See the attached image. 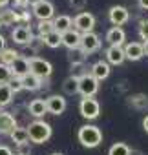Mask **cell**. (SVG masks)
Wrapping results in <instances>:
<instances>
[{
  "label": "cell",
  "mask_w": 148,
  "mask_h": 155,
  "mask_svg": "<svg viewBox=\"0 0 148 155\" xmlns=\"http://www.w3.org/2000/svg\"><path fill=\"white\" fill-rule=\"evenodd\" d=\"M79 111L84 119L88 120H95L101 115V104L95 97H82L81 104H79Z\"/></svg>",
  "instance_id": "cell-4"
},
{
  "label": "cell",
  "mask_w": 148,
  "mask_h": 155,
  "mask_svg": "<svg viewBox=\"0 0 148 155\" xmlns=\"http://www.w3.org/2000/svg\"><path fill=\"white\" fill-rule=\"evenodd\" d=\"M0 155H13L9 146H0Z\"/></svg>",
  "instance_id": "cell-37"
},
{
  "label": "cell",
  "mask_w": 148,
  "mask_h": 155,
  "mask_svg": "<svg viewBox=\"0 0 148 155\" xmlns=\"http://www.w3.org/2000/svg\"><path fill=\"white\" fill-rule=\"evenodd\" d=\"M8 86H9V90L13 91V95L18 93V91H22V81L17 79V77H11V81L8 82Z\"/></svg>",
  "instance_id": "cell-34"
},
{
  "label": "cell",
  "mask_w": 148,
  "mask_h": 155,
  "mask_svg": "<svg viewBox=\"0 0 148 155\" xmlns=\"http://www.w3.org/2000/svg\"><path fill=\"white\" fill-rule=\"evenodd\" d=\"M18 55H20V53H18L15 48H6L2 53H0V62H2V64H6V66H11Z\"/></svg>",
  "instance_id": "cell-28"
},
{
  "label": "cell",
  "mask_w": 148,
  "mask_h": 155,
  "mask_svg": "<svg viewBox=\"0 0 148 155\" xmlns=\"http://www.w3.org/2000/svg\"><path fill=\"white\" fill-rule=\"evenodd\" d=\"M128 106H132L133 110H146L148 108V95L146 93H135V95L128 97Z\"/></svg>",
  "instance_id": "cell-25"
},
{
  "label": "cell",
  "mask_w": 148,
  "mask_h": 155,
  "mask_svg": "<svg viewBox=\"0 0 148 155\" xmlns=\"http://www.w3.org/2000/svg\"><path fill=\"white\" fill-rule=\"evenodd\" d=\"M31 11L39 20H53L55 18V6L49 2V0H42V2L35 4L31 8Z\"/></svg>",
  "instance_id": "cell-9"
},
{
  "label": "cell",
  "mask_w": 148,
  "mask_h": 155,
  "mask_svg": "<svg viewBox=\"0 0 148 155\" xmlns=\"http://www.w3.org/2000/svg\"><path fill=\"white\" fill-rule=\"evenodd\" d=\"M26 2H28V6H35V4H39V2H42V0H26Z\"/></svg>",
  "instance_id": "cell-44"
},
{
  "label": "cell",
  "mask_w": 148,
  "mask_h": 155,
  "mask_svg": "<svg viewBox=\"0 0 148 155\" xmlns=\"http://www.w3.org/2000/svg\"><path fill=\"white\" fill-rule=\"evenodd\" d=\"M64 95H77L79 93V75H69L62 82Z\"/></svg>",
  "instance_id": "cell-22"
},
{
  "label": "cell",
  "mask_w": 148,
  "mask_h": 155,
  "mask_svg": "<svg viewBox=\"0 0 148 155\" xmlns=\"http://www.w3.org/2000/svg\"><path fill=\"white\" fill-rule=\"evenodd\" d=\"M18 155H28V153H18Z\"/></svg>",
  "instance_id": "cell-46"
},
{
  "label": "cell",
  "mask_w": 148,
  "mask_h": 155,
  "mask_svg": "<svg viewBox=\"0 0 148 155\" xmlns=\"http://www.w3.org/2000/svg\"><path fill=\"white\" fill-rule=\"evenodd\" d=\"M88 57L92 55V53H95V51H99L101 49V37L97 35V33H84L82 37H81V46H79Z\"/></svg>",
  "instance_id": "cell-8"
},
{
  "label": "cell",
  "mask_w": 148,
  "mask_h": 155,
  "mask_svg": "<svg viewBox=\"0 0 148 155\" xmlns=\"http://www.w3.org/2000/svg\"><path fill=\"white\" fill-rule=\"evenodd\" d=\"M68 4H69V8H73V9H84L86 8V0H68Z\"/></svg>",
  "instance_id": "cell-36"
},
{
  "label": "cell",
  "mask_w": 148,
  "mask_h": 155,
  "mask_svg": "<svg viewBox=\"0 0 148 155\" xmlns=\"http://www.w3.org/2000/svg\"><path fill=\"white\" fill-rule=\"evenodd\" d=\"M33 38H35V35H33L31 28H28V26H15L13 31H11V40L15 44L22 46V48L28 46V44H31Z\"/></svg>",
  "instance_id": "cell-7"
},
{
  "label": "cell",
  "mask_w": 148,
  "mask_h": 155,
  "mask_svg": "<svg viewBox=\"0 0 148 155\" xmlns=\"http://www.w3.org/2000/svg\"><path fill=\"white\" fill-rule=\"evenodd\" d=\"M37 55H39V46H37L35 42H31V44L24 46V48H22V53H20V57H24V58H28V60L35 58Z\"/></svg>",
  "instance_id": "cell-32"
},
{
  "label": "cell",
  "mask_w": 148,
  "mask_h": 155,
  "mask_svg": "<svg viewBox=\"0 0 148 155\" xmlns=\"http://www.w3.org/2000/svg\"><path fill=\"white\" fill-rule=\"evenodd\" d=\"M29 73L39 77L40 81H46V79H49L51 73H53V66H51L49 60H46L42 57H35V58L29 60Z\"/></svg>",
  "instance_id": "cell-3"
},
{
  "label": "cell",
  "mask_w": 148,
  "mask_h": 155,
  "mask_svg": "<svg viewBox=\"0 0 148 155\" xmlns=\"http://www.w3.org/2000/svg\"><path fill=\"white\" fill-rule=\"evenodd\" d=\"M9 137H11V140H13L17 146H24V144H28V142H29L28 130H26V128H22V126H17V128L9 133Z\"/></svg>",
  "instance_id": "cell-24"
},
{
  "label": "cell",
  "mask_w": 148,
  "mask_h": 155,
  "mask_svg": "<svg viewBox=\"0 0 148 155\" xmlns=\"http://www.w3.org/2000/svg\"><path fill=\"white\" fill-rule=\"evenodd\" d=\"M44 101H46L48 113H51V115H62L68 108V101L64 99V95H49Z\"/></svg>",
  "instance_id": "cell-10"
},
{
  "label": "cell",
  "mask_w": 148,
  "mask_h": 155,
  "mask_svg": "<svg viewBox=\"0 0 148 155\" xmlns=\"http://www.w3.org/2000/svg\"><path fill=\"white\" fill-rule=\"evenodd\" d=\"M123 48H124V57H126V60L135 62V60H141V58L144 57L143 42H128V44H124Z\"/></svg>",
  "instance_id": "cell-15"
},
{
  "label": "cell",
  "mask_w": 148,
  "mask_h": 155,
  "mask_svg": "<svg viewBox=\"0 0 148 155\" xmlns=\"http://www.w3.org/2000/svg\"><path fill=\"white\" fill-rule=\"evenodd\" d=\"M77 139L84 148H97L103 142V131L99 126L93 124H84L77 131Z\"/></svg>",
  "instance_id": "cell-2"
},
{
  "label": "cell",
  "mask_w": 148,
  "mask_h": 155,
  "mask_svg": "<svg viewBox=\"0 0 148 155\" xmlns=\"http://www.w3.org/2000/svg\"><path fill=\"white\" fill-rule=\"evenodd\" d=\"M143 51H144V55L148 57V40H143Z\"/></svg>",
  "instance_id": "cell-43"
},
{
  "label": "cell",
  "mask_w": 148,
  "mask_h": 155,
  "mask_svg": "<svg viewBox=\"0 0 148 155\" xmlns=\"http://www.w3.org/2000/svg\"><path fill=\"white\" fill-rule=\"evenodd\" d=\"M124 40H126V33H124L123 28L113 26V28L108 29V33H106V42H108L110 46H124Z\"/></svg>",
  "instance_id": "cell-18"
},
{
  "label": "cell",
  "mask_w": 148,
  "mask_h": 155,
  "mask_svg": "<svg viewBox=\"0 0 148 155\" xmlns=\"http://www.w3.org/2000/svg\"><path fill=\"white\" fill-rule=\"evenodd\" d=\"M37 31H39V37H44V35L55 31V28H53V20H39V24H37Z\"/></svg>",
  "instance_id": "cell-31"
},
{
  "label": "cell",
  "mask_w": 148,
  "mask_h": 155,
  "mask_svg": "<svg viewBox=\"0 0 148 155\" xmlns=\"http://www.w3.org/2000/svg\"><path fill=\"white\" fill-rule=\"evenodd\" d=\"M139 37H141V40H148V18H144V20H141L139 22Z\"/></svg>",
  "instance_id": "cell-35"
},
{
  "label": "cell",
  "mask_w": 148,
  "mask_h": 155,
  "mask_svg": "<svg viewBox=\"0 0 148 155\" xmlns=\"http://www.w3.org/2000/svg\"><path fill=\"white\" fill-rule=\"evenodd\" d=\"M143 130L148 133V115H144V119H143Z\"/></svg>",
  "instance_id": "cell-40"
},
{
  "label": "cell",
  "mask_w": 148,
  "mask_h": 155,
  "mask_svg": "<svg viewBox=\"0 0 148 155\" xmlns=\"http://www.w3.org/2000/svg\"><path fill=\"white\" fill-rule=\"evenodd\" d=\"M20 81H22V90H26V91H39L40 88H44V81H40L39 77H35L31 73L24 75Z\"/></svg>",
  "instance_id": "cell-20"
},
{
  "label": "cell",
  "mask_w": 148,
  "mask_h": 155,
  "mask_svg": "<svg viewBox=\"0 0 148 155\" xmlns=\"http://www.w3.org/2000/svg\"><path fill=\"white\" fill-rule=\"evenodd\" d=\"M9 69H11V75H13V77H17V79H22L24 75L29 73V60L18 55V57L15 58V62L9 66Z\"/></svg>",
  "instance_id": "cell-17"
},
{
  "label": "cell",
  "mask_w": 148,
  "mask_h": 155,
  "mask_svg": "<svg viewBox=\"0 0 148 155\" xmlns=\"http://www.w3.org/2000/svg\"><path fill=\"white\" fill-rule=\"evenodd\" d=\"M93 28H95V17L90 11H82V13H79L75 18H73V29L79 31L81 35L92 33Z\"/></svg>",
  "instance_id": "cell-6"
},
{
  "label": "cell",
  "mask_w": 148,
  "mask_h": 155,
  "mask_svg": "<svg viewBox=\"0 0 148 155\" xmlns=\"http://www.w3.org/2000/svg\"><path fill=\"white\" fill-rule=\"evenodd\" d=\"M51 155H62V153H51Z\"/></svg>",
  "instance_id": "cell-45"
},
{
  "label": "cell",
  "mask_w": 148,
  "mask_h": 155,
  "mask_svg": "<svg viewBox=\"0 0 148 155\" xmlns=\"http://www.w3.org/2000/svg\"><path fill=\"white\" fill-rule=\"evenodd\" d=\"M86 58H88V55H86L81 48H75V49H69V51H68V60H69V64H71L73 68L82 66V64L86 62Z\"/></svg>",
  "instance_id": "cell-23"
},
{
  "label": "cell",
  "mask_w": 148,
  "mask_h": 155,
  "mask_svg": "<svg viewBox=\"0 0 148 155\" xmlns=\"http://www.w3.org/2000/svg\"><path fill=\"white\" fill-rule=\"evenodd\" d=\"M28 130V135H29V140L35 142V144H44L46 140H49L53 130H51V124L46 122L44 119H35L33 122H29V126L26 128Z\"/></svg>",
  "instance_id": "cell-1"
},
{
  "label": "cell",
  "mask_w": 148,
  "mask_h": 155,
  "mask_svg": "<svg viewBox=\"0 0 148 155\" xmlns=\"http://www.w3.org/2000/svg\"><path fill=\"white\" fill-rule=\"evenodd\" d=\"M53 28H55L57 33L62 35V33H66L68 29L73 28V18L69 15H59V17L53 18Z\"/></svg>",
  "instance_id": "cell-21"
},
{
  "label": "cell",
  "mask_w": 148,
  "mask_h": 155,
  "mask_svg": "<svg viewBox=\"0 0 148 155\" xmlns=\"http://www.w3.org/2000/svg\"><path fill=\"white\" fill-rule=\"evenodd\" d=\"M81 33L79 31H75V29H68L66 33H62L60 35V42H62V46H66L68 48V51L69 49H75V48H79L81 46Z\"/></svg>",
  "instance_id": "cell-16"
},
{
  "label": "cell",
  "mask_w": 148,
  "mask_h": 155,
  "mask_svg": "<svg viewBox=\"0 0 148 155\" xmlns=\"http://www.w3.org/2000/svg\"><path fill=\"white\" fill-rule=\"evenodd\" d=\"M28 111H29L31 117H35V119H42V117L48 113L46 101H44V99H33V101L28 104Z\"/></svg>",
  "instance_id": "cell-19"
},
{
  "label": "cell",
  "mask_w": 148,
  "mask_h": 155,
  "mask_svg": "<svg viewBox=\"0 0 148 155\" xmlns=\"http://www.w3.org/2000/svg\"><path fill=\"white\" fill-rule=\"evenodd\" d=\"M11 102H13V91L9 90L8 82L6 84H0V110L8 108Z\"/></svg>",
  "instance_id": "cell-26"
},
{
  "label": "cell",
  "mask_w": 148,
  "mask_h": 155,
  "mask_svg": "<svg viewBox=\"0 0 148 155\" xmlns=\"http://www.w3.org/2000/svg\"><path fill=\"white\" fill-rule=\"evenodd\" d=\"M17 126L18 124H17V119H15L13 113H9L6 110H0V133L9 135Z\"/></svg>",
  "instance_id": "cell-14"
},
{
  "label": "cell",
  "mask_w": 148,
  "mask_h": 155,
  "mask_svg": "<svg viewBox=\"0 0 148 155\" xmlns=\"http://www.w3.org/2000/svg\"><path fill=\"white\" fill-rule=\"evenodd\" d=\"M130 155H144V153H143L141 150H137V148H132V150H130Z\"/></svg>",
  "instance_id": "cell-41"
},
{
  "label": "cell",
  "mask_w": 148,
  "mask_h": 155,
  "mask_svg": "<svg viewBox=\"0 0 148 155\" xmlns=\"http://www.w3.org/2000/svg\"><path fill=\"white\" fill-rule=\"evenodd\" d=\"M110 71H112V66L106 62V60H97L92 68H90V75L93 77L95 81H106L110 77Z\"/></svg>",
  "instance_id": "cell-13"
},
{
  "label": "cell",
  "mask_w": 148,
  "mask_h": 155,
  "mask_svg": "<svg viewBox=\"0 0 148 155\" xmlns=\"http://www.w3.org/2000/svg\"><path fill=\"white\" fill-rule=\"evenodd\" d=\"M40 40H42V44H44V46H48V48H51V49H55V48L62 46V42H60V33H57V31H51V33H48V35L40 37Z\"/></svg>",
  "instance_id": "cell-27"
},
{
  "label": "cell",
  "mask_w": 148,
  "mask_h": 155,
  "mask_svg": "<svg viewBox=\"0 0 148 155\" xmlns=\"http://www.w3.org/2000/svg\"><path fill=\"white\" fill-rule=\"evenodd\" d=\"M6 48H8V46H6V38H4L2 35H0V53H2Z\"/></svg>",
  "instance_id": "cell-39"
},
{
  "label": "cell",
  "mask_w": 148,
  "mask_h": 155,
  "mask_svg": "<svg viewBox=\"0 0 148 155\" xmlns=\"http://www.w3.org/2000/svg\"><path fill=\"white\" fill-rule=\"evenodd\" d=\"M108 18L113 26L121 28L123 24H126L130 20V11L124 8V6H112L110 11H108Z\"/></svg>",
  "instance_id": "cell-11"
},
{
  "label": "cell",
  "mask_w": 148,
  "mask_h": 155,
  "mask_svg": "<svg viewBox=\"0 0 148 155\" xmlns=\"http://www.w3.org/2000/svg\"><path fill=\"white\" fill-rule=\"evenodd\" d=\"M130 146L126 142H115L112 144V148L108 150V155H130Z\"/></svg>",
  "instance_id": "cell-30"
},
{
  "label": "cell",
  "mask_w": 148,
  "mask_h": 155,
  "mask_svg": "<svg viewBox=\"0 0 148 155\" xmlns=\"http://www.w3.org/2000/svg\"><path fill=\"white\" fill-rule=\"evenodd\" d=\"M13 24H17V17H15L13 9H2L0 11V28L13 26Z\"/></svg>",
  "instance_id": "cell-29"
},
{
  "label": "cell",
  "mask_w": 148,
  "mask_h": 155,
  "mask_svg": "<svg viewBox=\"0 0 148 155\" xmlns=\"http://www.w3.org/2000/svg\"><path fill=\"white\" fill-rule=\"evenodd\" d=\"M9 2H11V0H0V9H6Z\"/></svg>",
  "instance_id": "cell-42"
},
{
  "label": "cell",
  "mask_w": 148,
  "mask_h": 155,
  "mask_svg": "<svg viewBox=\"0 0 148 155\" xmlns=\"http://www.w3.org/2000/svg\"><path fill=\"white\" fill-rule=\"evenodd\" d=\"M106 62L110 64V66H121L124 60H126V57H124V48L123 46H108V49H106Z\"/></svg>",
  "instance_id": "cell-12"
},
{
  "label": "cell",
  "mask_w": 148,
  "mask_h": 155,
  "mask_svg": "<svg viewBox=\"0 0 148 155\" xmlns=\"http://www.w3.org/2000/svg\"><path fill=\"white\" fill-rule=\"evenodd\" d=\"M97 91H99V81H95L88 71L79 75V93L82 97H95Z\"/></svg>",
  "instance_id": "cell-5"
},
{
  "label": "cell",
  "mask_w": 148,
  "mask_h": 155,
  "mask_svg": "<svg viewBox=\"0 0 148 155\" xmlns=\"http://www.w3.org/2000/svg\"><path fill=\"white\" fill-rule=\"evenodd\" d=\"M11 69H9V66H6V64H2L0 62V84H6V82H9L11 81Z\"/></svg>",
  "instance_id": "cell-33"
},
{
  "label": "cell",
  "mask_w": 148,
  "mask_h": 155,
  "mask_svg": "<svg viewBox=\"0 0 148 155\" xmlns=\"http://www.w3.org/2000/svg\"><path fill=\"white\" fill-rule=\"evenodd\" d=\"M137 6L144 11H148V0H137Z\"/></svg>",
  "instance_id": "cell-38"
}]
</instances>
